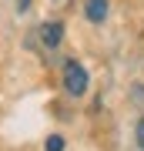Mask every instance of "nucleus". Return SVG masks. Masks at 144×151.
<instances>
[{
    "label": "nucleus",
    "instance_id": "nucleus-1",
    "mask_svg": "<svg viewBox=\"0 0 144 151\" xmlns=\"http://www.w3.org/2000/svg\"><path fill=\"white\" fill-rule=\"evenodd\" d=\"M87 84H91V77H87V67L80 64V60H64V91L70 97H84L87 94Z\"/></svg>",
    "mask_w": 144,
    "mask_h": 151
},
{
    "label": "nucleus",
    "instance_id": "nucleus-2",
    "mask_svg": "<svg viewBox=\"0 0 144 151\" xmlns=\"http://www.w3.org/2000/svg\"><path fill=\"white\" fill-rule=\"evenodd\" d=\"M37 40L44 44V50L60 47V40H64V24H60V20H47V24H40V27H37Z\"/></svg>",
    "mask_w": 144,
    "mask_h": 151
},
{
    "label": "nucleus",
    "instance_id": "nucleus-3",
    "mask_svg": "<svg viewBox=\"0 0 144 151\" xmlns=\"http://www.w3.org/2000/svg\"><path fill=\"white\" fill-rule=\"evenodd\" d=\"M84 17L91 24H104L107 20V0H84Z\"/></svg>",
    "mask_w": 144,
    "mask_h": 151
},
{
    "label": "nucleus",
    "instance_id": "nucleus-4",
    "mask_svg": "<svg viewBox=\"0 0 144 151\" xmlns=\"http://www.w3.org/2000/svg\"><path fill=\"white\" fill-rule=\"evenodd\" d=\"M44 151H64V138H60V134H47Z\"/></svg>",
    "mask_w": 144,
    "mask_h": 151
},
{
    "label": "nucleus",
    "instance_id": "nucleus-5",
    "mask_svg": "<svg viewBox=\"0 0 144 151\" xmlns=\"http://www.w3.org/2000/svg\"><path fill=\"white\" fill-rule=\"evenodd\" d=\"M134 141H138V148L144 151V118L138 121V128H134Z\"/></svg>",
    "mask_w": 144,
    "mask_h": 151
},
{
    "label": "nucleus",
    "instance_id": "nucleus-6",
    "mask_svg": "<svg viewBox=\"0 0 144 151\" xmlns=\"http://www.w3.org/2000/svg\"><path fill=\"white\" fill-rule=\"evenodd\" d=\"M14 7H17V14H27V10H30V0H17Z\"/></svg>",
    "mask_w": 144,
    "mask_h": 151
}]
</instances>
